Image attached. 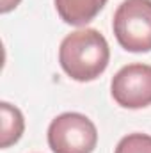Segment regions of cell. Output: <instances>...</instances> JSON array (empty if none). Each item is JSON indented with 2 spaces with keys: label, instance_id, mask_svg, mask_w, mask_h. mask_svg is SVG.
I'll list each match as a JSON object with an SVG mask.
<instances>
[{
  "label": "cell",
  "instance_id": "obj_1",
  "mask_svg": "<svg viewBox=\"0 0 151 153\" xmlns=\"http://www.w3.org/2000/svg\"><path fill=\"white\" fill-rule=\"evenodd\" d=\"M109 59V43L96 29H80L68 34L59 48L61 68L76 82L98 78L107 70Z\"/></svg>",
  "mask_w": 151,
  "mask_h": 153
},
{
  "label": "cell",
  "instance_id": "obj_2",
  "mask_svg": "<svg viewBox=\"0 0 151 153\" xmlns=\"http://www.w3.org/2000/svg\"><path fill=\"white\" fill-rule=\"evenodd\" d=\"M114 36L133 53L151 50V0H123L114 13Z\"/></svg>",
  "mask_w": 151,
  "mask_h": 153
},
{
  "label": "cell",
  "instance_id": "obj_3",
  "mask_svg": "<svg viewBox=\"0 0 151 153\" xmlns=\"http://www.w3.org/2000/svg\"><path fill=\"white\" fill-rule=\"evenodd\" d=\"M46 137L53 153H93L98 143V130L87 116L64 112L50 123Z\"/></svg>",
  "mask_w": 151,
  "mask_h": 153
},
{
  "label": "cell",
  "instance_id": "obj_4",
  "mask_svg": "<svg viewBox=\"0 0 151 153\" xmlns=\"http://www.w3.org/2000/svg\"><path fill=\"white\" fill-rule=\"evenodd\" d=\"M110 93L124 109H144L151 105V66L133 62L123 66L110 82Z\"/></svg>",
  "mask_w": 151,
  "mask_h": 153
},
{
  "label": "cell",
  "instance_id": "obj_5",
  "mask_svg": "<svg viewBox=\"0 0 151 153\" xmlns=\"http://www.w3.org/2000/svg\"><path fill=\"white\" fill-rule=\"evenodd\" d=\"M53 2L61 20L73 27H82L93 22L107 4V0H53Z\"/></svg>",
  "mask_w": 151,
  "mask_h": 153
},
{
  "label": "cell",
  "instance_id": "obj_6",
  "mask_svg": "<svg viewBox=\"0 0 151 153\" xmlns=\"http://www.w3.org/2000/svg\"><path fill=\"white\" fill-rule=\"evenodd\" d=\"M0 116H2V134H0V146L9 148L11 144H16L25 130V119L18 107L2 102L0 103Z\"/></svg>",
  "mask_w": 151,
  "mask_h": 153
},
{
  "label": "cell",
  "instance_id": "obj_7",
  "mask_svg": "<svg viewBox=\"0 0 151 153\" xmlns=\"http://www.w3.org/2000/svg\"><path fill=\"white\" fill-rule=\"evenodd\" d=\"M114 153H151V135L128 134L117 143Z\"/></svg>",
  "mask_w": 151,
  "mask_h": 153
},
{
  "label": "cell",
  "instance_id": "obj_8",
  "mask_svg": "<svg viewBox=\"0 0 151 153\" xmlns=\"http://www.w3.org/2000/svg\"><path fill=\"white\" fill-rule=\"evenodd\" d=\"M21 0H0V13H9V11H13V9H16L18 7V4H20Z\"/></svg>",
  "mask_w": 151,
  "mask_h": 153
}]
</instances>
